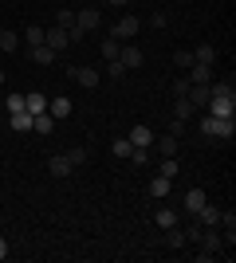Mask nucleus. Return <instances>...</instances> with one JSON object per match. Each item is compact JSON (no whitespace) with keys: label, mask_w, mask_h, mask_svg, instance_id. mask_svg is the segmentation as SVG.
I'll return each mask as SVG.
<instances>
[{"label":"nucleus","mask_w":236,"mask_h":263,"mask_svg":"<svg viewBox=\"0 0 236 263\" xmlns=\"http://www.w3.org/2000/svg\"><path fill=\"white\" fill-rule=\"evenodd\" d=\"M197 130L205 134V138H221V142H232V118H213V114H201V122H197Z\"/></svg>","instance_id":"f257e3e1"},{"label":"nucleus","mask_w":236,"mask_h":263,"mask_svg":"<svg viewBox=\"0 0 236 263\" xmlns=\"http://www.w3.org/2000/svg\"><path fill=\"white\" fill-rule=\"evenodd\" d=\"M197 259H213V255H221L225 252V236L221 232H213V228H201V236H197Z\"/></svg>","instance_id":"f03ea898"},{"label":"nucleus","mask_w":236,"mask_h":263,"mask_svg":"<svg viewBox=\"0 0 236 263\" xmlns=\"http://www.w3.org/2000/svg\"><path fill=\"white\" fill-rule=\"evenodd\" d=\"M138 32H142V20H138V16H122V20H118V24L111 28V35L118 40V44H130V40H134Z\"/></svg>","instance_id":"7ed1b4c3"},{"label":"nucleus","mask_w":236,"mask_h":263,"mask_svg":"<svg viewBox=\"0 0 236 263\" xmlns=\"http://www.w3.org/2000/svg\"><path fill=\"white\" fill-rule=\"evenodd\" d=\"M67 71H71V79H75L79 87H87V90L99 87V71H95V67H71L67 63Z\"/></svg>","instance_id":"20e7f679"},{"label":"nucleus","mask_w":236,"mask_h":263,"mask_svg":"<svg viewBox=\"0 0 236 263\" xmlns=\"http://www.w3.org/2000/svg\"><path fill=\"white\" fill-rule=\"evenodd\" d=\"M99 24H102L99 8H83V12H75V28H79V32H95Z\"/></svg>","instance_id":"39448f33"},{"label":"nucleus","mask_w":236,"mask_h":263,"mask_svg":"<svg viewBox=\"0 0 236 263\" xmlns=\"http://www.w3.org/2000/svg\"><path fill=\"white\" fill-rule=\"evenodd\" d=\"M44 44L47 47H51V51H63V47H67L71 44V40H67V28H59V24H56V28H47V32H44Z\"/></svg>","instance_id":"423d86ee"},{"label":"nucleus","mask_w":236,"mask_h":263,"mask_svg":"<svg viewBox=\"0 0 236 263\" xmlns=\"http://www.w3.org/2000/svg\"><path fill=\"white\" fill-rule=\"evenodd\" d=\"M118 63H122L126 71H130V67H142V47L138 44H122L118 47Z\"/></svg>","instance_id":"0eeeda50"},{"label":"nucleus","mask_w":236,"mask_h":263,"mask_svg":"<svg viewBox=\"0 0 236 263\" xmlns=\"http://www.w3.org/2000/svg\"><path fill=\"white\" fill-rule=\"evenodd\" d=\"M71 169H75V165H71L67 154H56L51 161H47V173H51V177H71Z\"/></svg>","instance_id":"6e6552de"},{"label":"nucleus","mask_w":236,"mask_h":263,"mask_svg":"<svg viewBox=\"0 0 236 263\" xmlns=\"http://www.w3.org/2000/svg\"><path fill=\"white\" fill-rule=\"evenodd\" d=\"M47 114H51V118H67V114H71V99H67V95H59V99H47Z\"/></svg>","instance_id":"1a4fd4ad"},{"label":"nucleus","mask_w":236,"mask_h":263,"mask_svg":"<svg viewBox=\"0 0 236 263\" xmlns=\"http://www.w3.org/2000/svg\"><path fill=\"white\" fill-rule=\"evenodd\" d=\"M177 149H181V138H173V134H161V138H157V154L161 157H177Z\"/></svg>","instance_id":"9d476101"},{"label":"nucleus","mask_w":236,"mask_h":263,"mask_svg":"<svg viewBox=\"0 0 236 263\" xmlns=\"http://www.w3.org/2000/svg\"><path fill=\"white\" fill-rule=\"evenodd\" d=\"M32 114H28V110H16V114H8V126H12V130H20V134H28V130H32Z\"/></svg>","instance_id":"9b49d317"},{"label":"nucleus","mask_w":236,"mask_h":263,"mask_svg":"<svg viewBox=\"0 0 236 263\" xmlns=\"http://www.w3.org/2000/svg\"><path fill=\"white\" fill-rule=\"evenodd\" d=\"M169 189H173V181H169V177H161V173H157L154 181H150V197L166 200V197H169Z\"/></svg>","instance_id":"f8f14e48"},{"label":"nucleus","mask_w":236,"mask_h":263,"mask_svg":"<svg viewBox=\"0 0 236 263\" xmlns=\"http://www.w3.org/2000/svg\"><path fill=\"white\" fill-rule=\"evenodd\" d=\"M193 114H197V106H193V102L185 99V95H181V99H173V118H181V122H189Z\"/></svg>","instance_id":"ddd939ff"},{"label":"nucleus","mask_w":236,"mask_h":263,"mask_svg":"<svg viewBox=\"0 0 236 263\" xmlns=\"http://www.w3.org/2000/svg\"><path fill=\"white\" fill-rule=\"evenodd\" d=\"M24 110H28V114H44L47 110V95H24Z\"/></svg>","instance_id":"4468645a"},{"label":"nucleus","mask_w":236,"mask_h":263,"mask_svg":"<svg viewBox=\"0 0 236 263\" xmlns=\"http://www.w3.org/2000/svg\"><path fill=\"white\" fill-rule=\"evenodd\" d=\"M126 142H130V145H154V130H150V126H134Z\"/></svg>","instance_id":"2eb2a0df"},{"label":"nucleus","mask_w":236,"mask_h":263,"mask_svg":"<svg viewBox=\"0 0 236 263\" xmlns=\"http://www.w3.org/2000/svg\"><path fill=\"white\" fill-rule=\"evenodd\" d=\"M185 79H189V83H213V67H205V63H193V67H189V75H185Z\"/></svg>","instance_id":"dca6fc26"},{"label":"nucleus","mask_w":236,"mask_h":263,"mask_svg":"<svg viewBox=\"0 0 236 263\" xmlns=\"http://www.w3.org/2000/svg\"><path fill=\"white\" fill-rule=\"evenodd\" d=\"M213 59H216V47H213V44H197V51H193V63L213 67Z\"/></svg>","instance_id":"f3484780"},{"label":"nucleus","mask_w":236,"mask_h":263,"mask_svg":"<svg viewBox=\"0 0 236 263\" xmlns=\"http://www.w3.org/2000/svg\"><path fill=\"white\" fill-rule=\"evenodd\" d=\"M154 224H157L161 232L173 228V224H177V212H173V209H157V212H154Z\"/></svg>","instance_id":"a211bd4d"},{"label":"nucleus","mask_w":236,"mask_h":263,"mask_svg":"<svg viewBox=\"0 0 236 263\" xmlns=\"http://www.w3.org/2000/svg\"><path fill=\"white\" fill-rule=\"evenodd\" d=\"M16 47H20V32H8V28H4V32H0V51H16Z\"/></svg>","instance_id":"6ab92c4d"},{"label":"nucleus","mask_w":236,"mask_h":263,"mask_svg":"<svg viewBox=\"0 0 236 263\" xmlns=\"http://www.w3.org/2000/svg\"><path fill=\"white\" fill-rule=\"evenodd\" d=\"M32 59H35V63H40V67H44V63H56L59 55L51 51V47H47V44H40V47H32Z\"/></svg>","instance_id":"aec40b11"},{"label":"nucleus","mask_w":236,"mask_h":263,"mask_svg":"<svg viewBox=\"0 0 236 263\" xmlns=\"http://www.w3.org/2000/svg\"><path fill=\"white\" fill-rule=\"evenodd\" d=\"M205 200H209V197H205V189H189V193H185V209H189V212H197V209L205 204Z\"/></svg>","instance_id":"412c9836"},{"label":"nucleus","mask_w":236,"mask_h":263,"mask_svg":"<svg viewBox=\"0 0 236 263\" xmlns=\"http://www.w3.org/2000/svg\"><path fill=\"white\" fill-rule=\"evenodd\" d=\"M118 40H114V35H106V40H102V59H106V63H114V59H118Z\"/></svg>","instance_id":"4be33fe9"},{"label":"nucleus","mask_w":236,"mask_h":263,"mask_svg":"<svg viewBox=\"0 0 236 263\" xmlns=\"http://www.w3.org/2000/svg\"><path fill=\"white\" fill-rule=\"evenodd\" d=\"M32 130H40V134H51V130H56V118H51V114H47V110H44V114H35Z\"/></svg>","instance_id":"5701e85b"},{"label":"nucleus","mask_w":236,"mask_h":263,"mask_svg":"<svg viewBox=\"0 0 236 263\" xmlns=\"http://www.w3.org/2000/svg\"><path fill=\"white\" fill-rule=\"evenodd\" d=\"M157 173H161V177H169V181H173V177L181 173V165H177V157H161V169H157Z\"/></svg>","instance_id":"b1692460"},{"label":"nucleus","mask_w":236,"mask_h":263,"mask_svg":"<svg viewBox=\"0 0 236 263\" xmlns=\"http://www.w3.org/2000/svg\"><path fill=\"white\" fill-rule=\"evenodd\" d=\"M166 243H169V248H185V232H181L177 224H173V228H166Z\"/></svg>","instance_id":"393cba45"},{"label":"nucleus","mask_w":236,"mask_h":263,"mask_svg":"<svg viewBox=\"0 0 236 263\" xmlns=\"http://www.w3.org/2000/svg\"><path fill=\"white\" fill-rule=\"evenodd\" d=\"M150 157H154V154H150V145H130V161H134V165H146Z\"/></svg>","instance_id":"a878e982"},{"label":"nucleus","mask_w":236,"mask_h":263,"mask_svg":"<svg viewBox=\"0 0 236 263\" xmlns=\"http://www.w3.org/2000/svg\"><path fill=\"white\" fill-rule=\"evenodd\" d=\"M24 44L40 47V44H44V28H24Z\"/></svg>","instance_id":"bb28decb"},{"label":"nucleus","mask_w":236,"mask_h":263,"mask_svg":"<svg viewBox=\"0 0 236 263\" xmlns=\"http://www.w3.org/2000/svg\"><path fill=\"white\" fill-rule=\"evenodd\" d=\"M173 67L189 71V67H193V51H173Z\"/></svg>","instance_id":"cd10ccee"},{"label":"nucleus","mask_w":236,"mask_h":263,"mask_svg":"<svg viewBox=\"0 0 236 263\" xmlns=\"http://www.w3.org/2000/svg\"><path fill=\"white\" fill-rule=\"evenodd\" d=\"M169 90H173V99L189 95V79H185V75H181V79H173V87H169Z\"/></svg>","instance_id":"c85d7f7f"},{"label":"nucleus","mask_w":236,"mask_h":263,"mask_svg":"<svg viewBox=\"0 0 236 263\" xmlns=\"http://www.w3.org/2000/svg\"><path fill=\"white\" fill-rule=\"evenodd\" d=\"M111 154H114V157H130V142H126V138H118V142L111 145Z\"/></svg>","instance_id":"c756f323"},{"label":"nucleus","mask_w":236,"mask_h":263,"mask_svg":"<svg viewBox=\"0 0 236 263\" xmlns=\"http://www.w3.org/2000/svg\"><path fill=\"white\" fill-rule=\"evenodd\" d=\"M56 24H59V28H75V12H67V8H63V12L56 16Z\"/></svg>","instance_id":"7c9ffc66"},{"label":"nucleus","mask_w":236,"mask_h":263,"mask_svg":"<svg viewBox=\"0 0 236 263\" xmlns=\"http://www.w3.org/2000/svg\"><path fill=\"white\" fill-rule=\"evenodd\" d=\"M67 157H71V165H83V161H87V149L75 145V149H67Z\"/></svg>","instance_id":"2f4dec72"},{"label":"nucleus","mask_w":236,"mask_h":263,"mask_svg":"<svg viewBox=\"0 0 236 263\" xmlns=\"http://www.w3.org/2000/svg\"><path fill=\"white\" fill-rule=\"evenodd\" d=\"M106 75H111V79H122V75H126V67L114 59V63H106Z\"/></svg>","instance_id":"473e14b6"},{"label":"nucleus","mask_w":236,"mask_h":263,"mask_svg":"<svg viewBox=\"0 0 236 263\" xmlns=\"http://www.w3.org/2000/svg\"><path fill=\"white\" fill-rule=\"evenodd\" d=\"M16 110H24V95H12L8 99V114H16Z\"/></svg>","instance_id":"72a5a7b5"},{"label":"nucleus","mask_w":236,"mask_h":263,"mask_svg":"<svg viewBox=\"0 0 236 263\" xmlns=\"http://www.w3.org/2000/svg\"><path fill=\"white\" fill-rule=\"evenodd\" d=\"M185 126H189V122H181V118H173V126H169V134H173V138H181V134H185Z\"/></svg>","instance_id":"f704fd0d"},{"label":"nucleus","mask_w":236,"mask_h":263,"mask_svg":"<svg viewBox=\"0 0 236 263\" xmlns=\"http://www.w3.org/2000/svg\"><path fill=\"white\" fill-rule=\"evenodd\" d=\"M106 4H114V8H126V4H130V0H106Z\"/></svg>","instance_id":"c9c22d12"},{"label":"nucleus","mask_w":236,"mask_h":263,"mask_svg":"<svg viewBox=\"0 0 236 263\" xmlns=\"http://www.w3.org/2000/svg\"><path fill=\"white\" fill-rule=\"evenodd\" d=\"M0 259H8V243L0 240Z\"/></svg>","instance_id":"e433bc0d"},{"label":"nucleus","mask_w":236,"mask_h":263,"mask_svg":"<svg viewBox=\"0 0 236 263\" xmlns=\"http://www.w3.org/2000/svg\"><path fill=\"white\" fill-rule=\"evenodd\" d=\"M0 83H4V71H0Z\"/></svg>","instance_id":"4c0bfd02"}]
</instances>
